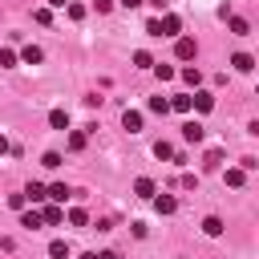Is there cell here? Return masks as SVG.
Here are the masks:
<instances>
[{
  "label": "cell",
  "mask_w": 259,
  "mask_h": 259,
  "mask_svg": "<svg viewBox=\"0 0 259 259\" xmlns=\"http://www.w3.org/2000/svg\"><path fill=\"white\" fill-rule=\"evenodd\" d=\"M194 53H198V45H194L190 36H178V40H174V57H178V61H194Z\"/></svg>",
  "instance_id": "6da1fadb"
},
{
  "label": "cell",
  "mask_w": 259,
  "mask_h": 259,
  "mask_svg": "<svg viewBox=\"0 0 259 259\" xmlns=\"http://www.w3.org/2000/svg\"><path fill=\"white\" fill-rule=\"evenodd\" d=\"M190 109H198V113H210V109H214V93H206V89L190 93Z\"/></svg>",
  "instance_id": "7a4b0ae2"
},
{
  "label": "cell",
  "mask_w": 259,
  "mask_h": 259,
  "mask_svg": "<svg viewBox=\"0 0 259 259\" xmlns=\"http://www.w3.org/2000/svg\"><path fill=\"white\" fill-rule=\"evenodd\" d=\"M40 219H45L49 227H57V223L65 219V210H61V202H45V210H40Z\"/></svg>",
  "instance_id": "3957f363"
},
{
  "label": "cell",
  "mask_w": 259,
  "mask_h": 259,
  "mask_svg": "<svg viewBox=\"0 0 259 259\" xmlns=\"http://www.w3.org/2000/svg\"><path fill=\"white\" fill-rule=\"evenodd\" d=\"M182 138H186V142H202V138H206L202 121H186V125H182Z\"/></svg>",
  "instance_id": "277c9868"
},
{
  "label": "cell",
  "mask_w": 259,
  "mask_h": 259,
  "mask_svg": "<svg viewBox=\"0 0 259 259\" xmlns=\"http://www.w3.org/2000/svg\"><path fill=\"white\" fill-rule=\"evenodd\" d=\"M69 194H73V190H69V186H65V182H53V186H49V190H45V198H49V202H65V198H69Z\"/></svg>",
  "instance_id": "5b68a950"
},
{
  "label": "cell",
  "mask_w": 259,
  "mask_h": 259,
  "mask_svg": "<svg viewBox=\"0 0 259 259\" xmlns=\"http://www.w3.org/2000/svg\"><path fill=\"white\" fill-rule=\"evenodd\" d=\"M231 65H235L239 73H251V69H255V57H251V53H235V57H231Z\"/></svg>",
  "instance_id": "8992f818"
},
{
  "label": "cell",
  "mask_w": 259,
  "mask_h": 259,
  "mask_svg": "<svg viewBox=\"0 0 259 259\" xmlns=\"http://www.w3.org/2000/svg\"><path fill=\"white\" fill-rule=\"evenodd\" d=\"M121 125H125L130 134H138V130H142V113H138V109H125V113H121Z\"/></svg>",
  "instance_id": "52a82bcc"
},
{
  "label": "cell",
  "mask_w": 259,
  "mask_h": 259,
  "mask_svg": "<svg viewBox=\"0 0 259 259\" xmlns=\"http://www.w3.org/2000/svg\"><path fill=\"white\" fill-rule=\"evenodd\" d=\"M154 206H158V214H174V210H178L174 194H158V198H154Z\"/></svg>",
  "instance_id": "ba28073f"
},
{
  "label": "cell",
  "mask_w": 259,
  "mask_h": 259,
  "mask_svg": "<svg viewBox=\"0 0 259 259\" xmlns=\"http://www.w3.org/2000/svg\"><path fill=\"white\" fill-rule=\"evenodd\" d=\"M20 227H28V231H36V227H45V219H40V210H20Z\"/></svg>",
  "instance_id": "9c48e42d"
},
{
  "label": "cell",
  "mask_w": 259,
  "mask_h": 259,
  "mask_svg": "<svg viewBox=\"0 0 259 259\" xmlns=\"http://www.w3.org/2000/svg\"><path fill=\"white\" fill-rule=\"evenodd\" d=\"M158 28H162V36H178V28H182V24H178V16H162V20H158Z\"/></svg>",
  "instance_id": "30bf717a"
},
{
  "label": "cell",
  "mask_w": 259,
  "mask_h": 259,
  "mask_svg": "<svg viewBox=\"0 0 259 259\" xmlns=\"http://www.w3.org/2000/svg\"><path fill=\"white\" fill-rule=\"evenodd\" d=\"M202 231H206L210 239H214V235H223V219H219V214H206V219H202Z\"/></svg>",
  "instance_id": "8fae6325"
},
{
  "label": "cell",
  "mask_w": 259,
  "mask_h": 259,
  "mask_svg": "<svg viewBox=\"0 0 259 259\" xmlns=\"http://www.w3.org/2000/svg\"><path fill=\"white\" fill-rule=\"evenodd\" d=\"M49 125H53V130H69V113H65V109H53V113H49Z\"/></svg>",
  "instance_id": "7c38bea8"
},
{
  "label": "cell",
  "mask_w": 259,
  "mask_h": 259,
  "mask_svg": "<svg viewBox=\"0 0 259 259\" xmlns=\"http://www.w3.org/2000/svg\"><path fill=\"white\" fill-rule=\"evenodd\" d=\"M243 182H247V170L243 166H231L227 170V186H243Z\"/></svg>",
  "instance_id": "4fadbf2b"
},
{
  "label": "cell",
  "mask_w": 259,
  "mask_h": 259,
  "mask_svg": "<svg viewBox=\"0 0 259 259\" xmlns=\"http://www.w3.org/2000/svg\"><path fill=\"white\" fill-rule=\"evenodd\" d=\"M134 194H138V198H154V182H150V178H138V182H134Z\"/></svg>",
  "instance_id": "5bb4252c"
},
{
  "label": "cell",
  "mask_w": 259,
  "mask_h": 259,
  "mask_svg": "<svg viewBox=\"0 0 259 259\" xmlns=\"http://www.w3.org/2000/svg\"><path fill=\"white\" fill-rule=\"evenodd\" d=\"M49 255H53V259H69V243H65V239H53V243H49Z\"/></svg>",
  "instance_id": "9a60e30c"
},
{
  "label": "cell",
  "mask_w": 259,
  "mask_h": 259,
  "mask_svg": "<svg viewBox=\"0 0 259 259\" xmlns=\"http://www.w3.org/2000/svg\"><path fill=\"white\" fill-rule=\"evenodd\" d=\"M20 57H24V65H40V61H45V53H40L36 45H28V49H24Z\"/></svg>",
  "instance_id": "2e32d148"
},
{
  "label": "cell",
  "mask_w": 259,
  "mask_h": 259,
  "mask_svg": "<svg viewBox=\"0 0 259 259\" xmlns=\"http://www.w3.org/2000/svg\"><path fill=\"white\" fill-rule=\"evenodd\" d=\"M182 81L198 89V81H202V73H198V65H186V69H182Z\"/></svg>",
  "instance_id": "e0dca14e"
},
{
  "label": "cell",
  "mask_w": 259,
  "mask_h": 259,
  "mask_svg": "<svg viewBox=\"0 0 259 259\" xmlns=\"http://www.w3.org/2000/svg\"><path fill=\"white\" fill-rule=\"evenodd\" d=\"M170 109H174V113H190V93H178V97L170 101Z\"/></svg>",
  "instance_id": "ac0fdd59"
},
{
  "label": "cell",
  "mask_w": 259,
  "mask_h": 259,
  "mask_svg": "<svg viewBox=\"0 0 259 259\" xmlns=\"http://www.w3.org/2000/svg\"><path fill=\"white\" fill-rule=\"evenodd\" d=\"M202 166H206V170H219V166H223V150H206Z\"/></svg>",
  "instance_id": "d6986e66"
},
{
  "label": "cell",
  "mask_w": 259,
  "mask_h": 259,
  "mask_svg": "<svg viewBox=\"0 0 259 259\" xmlns=\"http://www.w3.org/2000/svg\"><path fill=\"white\" fill-rule=\"evenodd\" d=\"M24 198H28V202H45V186H40V182H28Z\"/></svg>",
  "instance_id": "ffe728a7"
},
{
  "label": "cell",
  "mask_w": 259,
  "mask_h": 259,
  "mask_svg": "<svg viewBox=\"0 0 259 259\" xmlns=\"http://www.w3.org/2000/svg\"><path fill=\"white\" fill-rule=\"evenodd\" d=\"M231 32H235V36H247V32H251V24H247L243 16H231Z\"/></svg>",
  "instance_id": "44dd1931"
},
{
  "label": "cell",
  "mask_w": 259,
  "mask_h": 259,
  "mask_svg": "<svg viewBox=\"0 0 259 259\" xmlns=\"http://www.w3.org/2000/svg\"><path fill=\"white\" fill-rule=\"evenodd\" d=\"M134 65H138V69H154V57H150L146 49H138V53H134Z\"/></svg>",
  "instance_id": "7402d4cb"
},
{
  "label": "cell",
  "mask_w": 259,
  "mask_h": 259,
  "mask_svg": "<svg viewBox=\"0 0 259 259\" xmlns=\"http://www.w3.org/2000/svg\"><path fill=\"white\" fill-rule=\"evenodd\" d=\"M65 12H69V20H81V16H85V4H77V0H69V4H65Z\"/></svg>",
  "instance_id": "603a6c76"
},
{
  "label": "cell",
  "mask_w": 259,
  "mask_h": 259,
  "mask_svg": "<svg viewBox=\"0 0 259 259\" xmlns=\"http://www.w3.org/2000/svg\"><path fill=\"white\" fill-rule=\"evenodd\" d=\"M150 113H170V101L166 97H150Z\"/></svg>",
  "instance_id": "cb8c5ba5"
},
{
  "label": "cell",
  "mask_w": 259,
  "mask_h": 259,
  "mask_svg": "<svg viewBox=\"0 0 259 259\" xmlns=\"http://www.w3.org/2000/svg\"><path fill=\"white\" fill-rule=\"evenodd\" d=\"M154 158H174V146L170 142H154Z\"/></svg>",
  "instance_id": "d4e9b609"
},
{
  "label": "cell",
  "mask_w": 259,
  "mask_h": 259,
  "mask_svg": "<svg viewBox=\"0 0 259 259\" xmlns=\"http://www.w3.org/2000/svg\"><path fill=\"white\" fill-rule=\"evenodd\" d=\"M69 223H73V227H85V223H89V214H85L81 206H73V210H69Z\"/></svg>",
  "instance_id": "484cf974"
},
{
  "label": "cell",
  "mask_w": 259,
  "mask_h": 259,
  "mask_svg": "<svg viewBox=\"0 0 259 259\" xmlns=\"http://www.w3.org/2000/svg\"><path fill=\"white\" fill-rule=\"evenodd\" d=\"M40 166H49V170H57V166H61V154H57V150H49V154L40 158Z\"/></svg>",
  "instance_id": "4316f807"
},
{
  "label": "cell",
  "mask_w": 259,
  "mask_h": 259,
  "mask_svg": "<svg viewBox=\"0 0 259 259\" xmlns=\"http://www.w3.org/2000/svg\"><path fill=\"white\" fill-rule=\"evenodd\" d=\"M8 206H12V210H24L28 198H24V194H8Z\"/></svg>",
  "instance_id": "83f0119b"
},
{
  "label": "cell",
  "mask_w": 259,
  "mask_h": 259,
  "mask_svg": "<svg viewBox=\"0 0 259 259\" xmlns=\"http://www.w3.org/2000/svg\"><path fill=\"white\" fill-rule=\"evenodd\" d=\"M0 65L12 69V65H16V53H12V49H0Z\"/></svg>",
  "instance_id": "f1b7e54d"
},
{
  "label": "cell",
  "mask_w": 259,
  "mask_h": 259,
  "mask_svg": "<svg viewBox=\"0 0 259 259\" xmlns=\"http://www.w3.org/2000/svg\"><path fill=\"white\" fill-rule=\"evenodd\" d=\"M32 20H36V24H49L53 16H49V8H36V12H32Z\"/></svg>",
  "instance_id": "f546056e"
},
{
  "label": "cell",
  "mask_w": 259,
  "mask_h": 259,
  "mask_svg": "<svg viewBox=\"0 0 259 259\" xmlns=\"http://www.w3.org/2000/svg\"><path fill=\"white\" fill-rule=\"evenodd\" d=\"M154 73H158L162 81H170V77H174V69H170V65H154Z\"/></svg>",
  "instance_id": "4dcf8cb0"
},
{
  "label": "cell",
  "mask_w": 259,
  "mask_h": 259,
  "mask_svg": "<svg viewBox=\"0 0 259 259\" xmlns=\"http://www.w3.org/2000/svg\"><path fill=\"white\" fill-rule=\"evenodd\" d=\"M85 146V134H69V150H81Z\"/></svg>",
  "instance_id": "1f68e13d"
},
{
  "label": "cell",
  "mask_w": 259,
  "mask_h": 259,
  "mask_svg": "<svg viewBox=\"0 0 259 259\" xmlns=\"http://www.w3.org/2000/svg\"><path fill=\"white\" fill-rule=\"evenodd\" d=\"M142 4H150V8H158V12L166 8V0H142Z\"/></svg>",
  "instance_id": "d6a6232c"
},
{
  "label": "cell",
  "mask_w": 259,
  "mask_h": 259,
  "mask_svg": "<svg viewBox=\"0 0 259 259\" xmlns=\"http://www.w3.org/2000/svg\"><path fill=\"white\" fill-rule=\"evenodd\" d=\"M97 259H117V251H101V255H97Z\"/></svg>",
  "instance_id": "836d02e7"
},
{
  "label": "cell",
  "mask_w": 259,
  "mask_h": 259,
  "mask_svg": "<svg viewBox=\"0 0 259 259\" xmlns=\"http://www.w3.org/2000/svg\"><path fill=\"white\" fill-rule=\"evenodd\" d=\"M0 154H8V138L4 134H0Z\"/></svg>",
  "instance_id": "e575fe53"
},
{
  "label": "cell",
  "mask_w": 259,
  "mask_h": 259,
  "mask_svg": "<svg viewBox=\"0 0 259 259\" xmlns=\"http://www.w3.org/2000/svg\"><path fill=\"white\" fill-rule=\"evenodd\" d=\"M121 4H125V8H138V4H142V0H121Z\"/></svg>",
  "instance_id": "d590c367"
},
{
  "label": "cell",
  "mask_w": 259,
  "mask_h": 259,
  "mask_svg": "<svg viewBox=\"0 0 259 259\" xmlns=\"http://www.w3.org/2000/svg\"><path fill=\"white\" fill-rule=\"evenodd\" d=\"M49 4H53V8H65V4H69V0H49Z\"/></svg>",
  "instance_id": "8d00e7d4"
},
{
  "label": "cell",
  "mask_w": 259,
  "mask_h": 259,
  "mask_svg": "<svg viewBox=\"0 0 259 259\" xmlns=\"http://www.w3.org/2000/svg\"><path fill=\"white\" fill-rule=\"evenodd\" d=\"M81 259H97V251H89V255H81Z\"/></svg>",
  "instance_id": "74e56055"
}]
</instances>
